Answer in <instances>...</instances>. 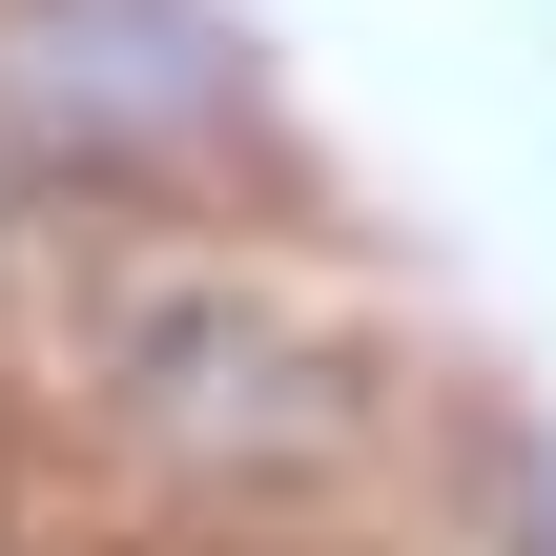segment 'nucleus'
I'll return each mask as SVG.
<instances>
[{
  "label": "nucleus",
  "instance_id": "obj_1",
  "mask_svg": "<svg viewBox=\"0 0 556 556\" xmlns=\"http://www.w3.org/2000/svg\"><path fill=\"white\" fill-rule=\"evenodd\" d=\"M454 433L475 371L309 186L62 227L0 330V556H392Z\"/></svg>",
  "mask_w": 556,
  "mask_h": 556
},
{
  "label": "nucleus",
  "instance_id": "obj_2",
  "mask_svg": "<svg viewBox=\"0 0 556 556\" xmlns=\"http://www.w3.org/2000/svg\"><path fill=\"white\" fill-rule=\"evenodd\" d=\"M0 186L62 227H144V206H248L309 165L227 0H0Z\"/></svg>",
  "mask_w": 556,
  "mask_h": 556
},
{
  "label": "nucleus",
  "instance_id": "obj_3",
  "mask_svg": "<svg viewBox=\"0 0 556 556\" xmlns=\"http://www.w3.org/2000/svg\"><path fill=\"white\" fill-rule=\"evenodd\" d=\"M392 556H475V536H454V516H413V536H392Z\"/></svg>",
  "mask_w": 556,
  "mask_h": 556
}]
</instances>
